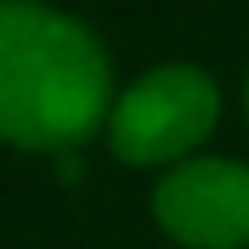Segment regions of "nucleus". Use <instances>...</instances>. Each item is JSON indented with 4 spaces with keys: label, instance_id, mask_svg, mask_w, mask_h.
Segmentation results:
<instances>
[{
    "label": "nucleus",
    "instance_id": "f03ea898",
    "mask_svg": "<svg viewBox=\"0 0 249 249\" xmlns=\"http://www.w3.org/2000/svg\"><path fill=\"white\" fill-rule=\"evenodd\" d=\"M220 117V93L200 69L166 64L142 73L107 112V142L122 161L157 166L196 152Z\"/></svg>",
    "mask_w": 249,
    "mask_h": 249
},
{
    "label": "nucleus",
    "instance_id": "f257e3e1",
    "mask_svg": "<svg viewBox=\"0 0 249 249\" xmlns=\"http://www.w3.org/2000/svg\"><path fill=\"white\" fill-rule=\"evenodd\" d=\"M107 54L39 0H0V142L69 152L107 117Z\"/></svg>",
    "mask_w": 249,
    "mask_h": 249
},
{
    "label": "nucleus",
    "instance_id": "20e7f679",
    "mask_svg": "<svg viewBox=\"0 0 249 249\" xmlns=\"http://www.w3.org/2000/svg\"><path fill=\"white\" fill-rule=\"evenodd\" d=\"M244 107H249V83H244Z\"/></svg>",
    "mask_w": 249,
    "mask_h": 249
},
{
    "label": "nucleus",
    "instance_id": "7ed1b4c3",
    "mask_svg": "<svg viewBox=\"0 0 249 249\" xmlns=\"http://www.w3.org/2000/svg\"><path fill=\"white\" fill-rule=\"evenodd\" d=\"M161 230L191 249H239L249 244V166L196 157L181 161L152 196Z\"/></svg>",
    "mask_w": 249,
    "mask_h": 249
}]
</instances>
